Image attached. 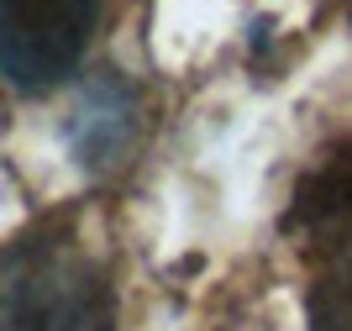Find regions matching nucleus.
I'll list each match as a JSON object with an SVG mask.
<instances>
[{
  "instance_id": "1",
  "label": "nucleus",
  "mask_w": 352,
  "mask_h": 331,
  "mask_svg": "<svg viewBox=\"0 0 352 331\" xmlns=\"http://www.w3.org/2000/svg\"><path fill=\"white\" fill-rule=\"evenodd\" d=\"M0 331H116V289L69 237L0 253Z\"/></svg>"
},
{
  "instance_id": "2",
  "label": "nucleus",
  "mask_w": 352,
  "mask_h": 331,
  "mask_svg": "<svg viewBox=\"0 0 352 331\" xmlns=\"http://www.w3.org/2000/svg\"><path fill=\"white\" fill-rule=\"evenodd\" d=\"M105 0H0V79L43 95L85 58Z\"/></svg>"
},
{
  "instance_id": "3",
  "label": "nucleus",
  "mask_w": 352,
  "mask_h": 331,
  "mask_svg": "<svg viewBox=\"0 0 352 331\" xmlns=\"http://www.w3.org/2000/svg\"><path fill=\"white\" fill-rule=\"evenodd\" d=\"M137 137V95L121 85L116 74H100L89 79L79 105L69 116V147L74 158L89 163V169H105L116 163Z\"/></svg>"
},
{
  "instance_id": "4",
  "label": "nucleus",
  "mask_w": 352,
  "mask_h": 331,
  "mask_svg": "<svg viewBox=\"0 0 352 331\" xmlns=\"http://www.w3.org/2000/svg\"><path fill=\"white\" fill-rule=\"evenodd\" d=\"M331 226H352V147L326 153L294 184V205L284 216V231H331Z\"/></svg>"
},
{
  "instance_id": "5",
  "label": "nucleus",
  "mask_w": 352,
  "mask_h": 331,
  "mask_svg": "<svg viewBox=\"0 0 352 331\" xmlns=\"http://www.w3.org/2000/svg\"><path fill=\"white\" fill-rule=\"evenodd\" d=\"M305 321H310V331H352V237L331 247L321 274L310 279Z\"/></svg>"
}]
</instances>
